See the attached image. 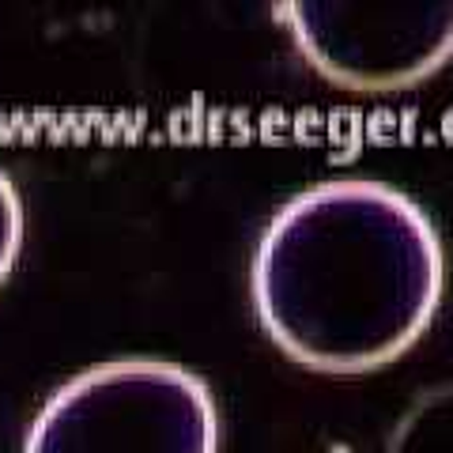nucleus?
<instances>
[{
	"label": "nucleus",
	"mask_w": 453,
	"mask_h": 453,
	"mask_svg": "<svg viewBox=\"0 0 453 453\" xmlns=\"http://www.w3.org/2000/svg\"><path fill=\"white\" fill-rule=\"evenodd\" d=\"M386 453H453V381L427 389L408 408Z\"/></svg>",
	"instance_id": "4"
},
{
	"label": "nucleus",
	"mask_w": 453,
	"mask_h": 453,
	"mask_svg": "<svg viewBox=\"0 0 453 453\" xmlns=\"http://www.w3.org/2000/svg\"><path fill=\"white\" fill-rule=\"evenodd\" d=\"M19 250H23V204L12 178L0 170V283L12 276Z\"/></svg>",
	"instance_id": "5"
},
{
	"label": "nucleus",
	"mask_w": 453,
	"mask_h": 453,
	"mask_svg": "<svg viewBox=\"0 0 453 453\" xmlns=\"http://www.w3.org/2000/svg\"><path fill=\"white\" fill-rule=\"evenodd\" d=\"M299 53L348 91H401L453 57V0H291Z\"/></svg>",
	"instance_id": "3"
},
{
	"label": "nucleus",
	"mask_w": 453,
	"mask_h": 453,
	"mask_svg": "<svg viewBox=\"0 0 453 453\" xmlns=\"http://www.w3.org/2000/svg\"><path fill=\"white\" fill-rule=\"evenodd\" d=\"M446 288L434 223L386 181L336 178L299 193L253 253V310L288 359L363 374L431 329Z\"/></svg>",
	"instance_id": "1"
},
{
	"label": "nucleus",
	"mask_w": 453,
	"mask_h": 453,
	"mask_svg": "<svg viewBox=\"0 0 453 453\" xmlns=\"http://www.w3.org/2000/svg\"><path fill=\"white\" fill-rule=\"evenodd\" d=\"M219 416L193 371L163 359L103 363L65 381L23 453H216Z\"/></svg>",
	"instance_id": "2"
}]
</instances>
